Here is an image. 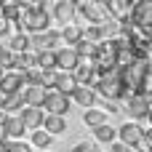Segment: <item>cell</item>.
<instances>
[{
  "label": "cell",
  "mask_w": 152,
  "mask_h": 152,
  "mask_svg": "<svg viewBox=\"0 0 152 152\" xmlns=\"http://www.w3.org/2000/svg\"><path fill=\"white\" fill-rule=\"evenodd\" d=\"M75 13H80V16H83L88 24H94V27H102V24L107 21V13H104L102 3H94V0L77 3V5H75Z\"/></svg>",
  "instance_id": "5b68a950"
},
{
  "label": "cell",
  "mask_w": 152,
  "mask_h": 152,
  "mask_svg": "<svg viewBox=\"0 0 152 152\" xmlns=\"http://www.w3.org/2000/svg\"><path fill=\"white\" fill-rule=\"evenodd\" d=\"M48 21H51L48 5L43 0H32V3H21V13L16 19V29L24 32V35H40V32L48 29Z\"/></svg>",
  "instance_id": "6da1fadb"
},
{
  "label": "cell",
  "mask_w": 152,
  "mask_h": 152,
  "mask_svg": "<svg viewBox=\"0 0 152 152\" xmlns=\"http://www.w3.org/2000/svg\"><path fill=\"white\" fill-rule=\"evenodd\" d=\"M3 152H32V150H29V144H24V142H5V144H3Z\"/></svg>",
  "instance_id": "4dcf8cb0"
},
{
  "label": "cell",
  "mask_w": 152,
  "mask_h": 152,
  "mask_svg": "<svg viewBox=\"0 0 152 152\" xmlns=\"http://www.w3.org/2000/svg\"><path fill=\"white\" fill-rule=\"evenodd\" d=\"M83 123H86V126H91V128H99V126H104V123H107V112H104V110L91 107V110H86V112H83Z\"/></svg>",
  "instance_id": "cb8c5ba5"
},
{
  "label": "cell",
  "mask_w": 152,
  "mask_h": 152,
  "mask_svg": "<svg viewBox=\"0 0 152 152\" xmlns=\"http://www.w3.org/2000/svg\"><path fill=\"white\" fill-rule=\"evenodd\" d=\"M0 77H3V69H0Z\"/></svg>",
  "instance_id": "f35d334b"
},
{
  "label": "cell",
  "mask_w": 152,
  "mask_h": 152,
  "mask_svg": "<svg viewBox=\"0 0 152 152\" xmlns=\"http://www.w3.org/2000/svg\"><path fill=\"white\" fill-rule=\"evenodd\" d=\"M16 118L21 120L24 131H27V128H32V131H40V128H43V118H45V112H43V110H32V107H24V110L16 115Z\"/></svg>",
  "instance_id": "8fae6325"
},
{
  "label": "cell",
  "mask_w": 152,
  "mask_h": 152,
  "mask_svg": "<svg viewBox=\"0 0 152 152\" xmlns=\"http://www.w3.org/2000/svg\"><path fill=\"white\" fill-rule=\"evenodd\" d=\"M53 59H56V72H72L77 67V56L72 48H59L53 51Z\"/></svg>",
  "instance_id": "4fadbf2b"
},
{
  "label": "cell",
  "mask_w": 152,
  "mask_h": 152,
  "mask_svg": "<svg viewBox=\"0 0 152 152\" xmlns=\"http://www.w3.org/2000/svg\"><path fill=\"white\" fill-rule=\"evenodd\" d=\"M110 152H131V147H126V144H120V142L115 139V142L110 144Z\"/></svg>",
  "instance_id": "836d02e7"
},
{
  "label": "cell",
  "mask_w": 152,
  "mask_h": 152,
  "mask_svg": "<svg viewBox=\"0 0 152 152\" xmlns=\"http://www.w3.org/2000/svg\"><path fill=\"white\" fill-rule=\"evenodd\" d=\"M72 99H75V104H80V107H86V110H91V107L96 104L94 88H83V86H77V88L72 91Z\"/></svg>",
  "instance_id": "44dd1931"
},
{
  "label": "cell",
  "mask_w": 152,
  "mask_h": 152,
  "mask_svg": "<svg viewBox=\"0 0 152 152\" xmlns=\"http://www.w3.org/2000/svg\"><path fill=\"white\" fill-rule=\"evenodd\" d=\"M3 48H8L13 56H19V53H24V51H29V35H24V32H13L11 37H5L3 43H0Z\"/></svg>",
  "instance_id": "7c38bea8"
},
{
  "label": "cell",
  "mask_w": 152,
  "mask_h": 152,
  "mask_svg": "<svg viewBox=\"0 0 152 152\" xmlns=\"http://www.w3.org/2000/svg\"><path fill=\"white\" fill-rule=\"evenodd\" d=\"M94 86H96L94 94L110 99V104L118 102V99H123V94H126V91H123V83H120V77H118V72H112V75H99Z\"/></svg>",
  "instance_id": "3957f363"
},
{
  "label": "cell",
  "mask_w": 152,
  "mask_h": 152,
  "mask_svg": "<svg viewBox=\"0 0 152 152\" xmlns=\"http://www.w3.org/2000/svg\"><path fill=\"white\" fill-rule=\"evenodd\" d=\"M13 27H16V24H11V21H5V19H3V16H0V43H3V40H5V37H11V35H13V32H16V29H13Z\"/></svg>",
  "instance_id": "1f68e13d"
},
{
  "label": "cell",
  "mask_w": 152,
  "mask_h": 152,
  "mask_svg": "<svg viewBox=\"0 0 152 152\" xmlns=\"http://www.w3.org/2000/svg\"><path fill=\"white\" fill-rule=\"evenodd\" d=\"M21 110H24L21 94H8V96H0V112H5V115H19Z\"/></svg>",
  "instance_id": "2e32d148"
},
{
  "label": "cell",
  "mask_w": 152,
  "mask_h": 152,
  "mask_svg": "<svg viewBox=\"0 0 152 152\" xmlns=\"http://www.w3.org/2000/svg\"><path fill=\"white\" fill-rule=\"evenodd\" d=\"M40 131H45L48 136H59V134L67 131V120H64V118H56V115H45Z\"/></svg>",
  "instance_id": "ac0fdd59"
},
{
  "label": "cell",
  "mask_w": 152,
  "mask_h": 152,
  "mask_svg": "<svg viewBox=\"0 0 152 152\" xmlns=\"http://www.w3.org/2000/svg\"><path fill=\"white\" fill-rule=\"evenodd\" d=\"M21 75L16 72V69H11V72H3V77H0V96H8V94H21Z\"/></svg>",
  "instance_id": "9a60e30c"
},
{
  "label": "cell",
  "mask_w": 152,
  "mask_h": 152,
  "mask_svg": "<svg viewBox=\"0 0 152 152\" xmlns=\"http://www.w3.org/2000/svg\"><path fill=\"white\" fill-rule=\"evenodd\" d=\"M51 142H53V136H48L45 131H32V147H40V150L48 152Z\"/></svg>",
  "instance_id": "f1b7e54d"
},
{
  "label": "cell",
  "mask_w": 152,
  "mask_h": 152,
  "mask_svg": "<svg viewBox=\"0 0 152 152\" xmlns=\"http://www.w3.org/2000/svg\"><path fill=\"white\" fill-rule=\"evenodd\" d=\"M53 16L59 21H64V24H72V19H75V3L72 0H59L53 5Z\"/></svg>",
  "instance_id": "d6986e66"
},
{
  "label": "cell",
  "mask_w": 152,
  "mask_h": 152,
  "mask_svg": "<svg viewBox=\"0 0 152 152\" xmlns=\"http://www.w3.org/2000/svg\"><path fill=\"white\" fill-rule=\"evenodd\" d=\"M94 136H96V142H102V144H112V142L118 139V131H115L110 123H104V126L94 128Z\"/></svg>",
  "instance_id": "484cf974"
},
{
  "label": "cell",
  "mask_w": 152,
  "mask_h": 152,
  "mask_svg": "<svg viewBox=\"0 0 152 152\" xmlns=\"http://www.w3.org/2000/svg\"><path fill=\"white\" fill-rule=\"evenodd\" d=\"M5 120H8V115H5V112H0V128L5 126Z\"/></svg>",
  "instance_id": "e575fe53"
},
{
  "label": "cell",
  "mask_w": 152,
  "mask_h": 152,
  "mask_svg": "<svg viewBox=\"0 0 152 152\" xmlns=\"http://www.w3.org/2000/svg\"><path fill=\"white\" fill-rule=\"evenodd\" d=\"M59 43V32L56 29H45L40 35H29V45H35V53L40 51H53Z\"/></svg>",
  "instance_id": "9c48e42d"
},
{
  "label": "cell",
  "mask_w": 152,
  "mask_h": 152,
  "mask_svg": "<svg viewBox=\"0 0 152 152\" xmlns=\"http://www.w3.org/2000/svg\"><path fill=\"white\" fill-rule=\"evenodd\" d=\"M3 131H5V139H8V142H19V139L24 136V126H21V120H19L16 115H8Z\"/></svg>",
  "instance_id": "ffe728a7"
},
{
  "label": "cell",
  "mask_w": 152,
  "mask_h": 152,
  "mask_svg": "<svg viewBox=\"0 0 152 152\" xmlns=\"http://www.w3.org/2000/svg\"><path fill=\"white\" fill-rule=\"evenodd\" d=\"M43 107L48 110V115H56V118H64L69 112V96L59 94V91H45V102Z\"/></svg>",
  "instance_id": "52a82bcc"
},
{
  "label": "cell",
  "mask_w": 152,
  "mask_h": 152,
  "mask_svg": "<svg viewBox=\"0 0 152 152\" xmlns=\"http://www.w3.org/2000/svg\"><path fill=\"white\" fill-rule=\"evenodd\" d=\"M128 24H131L134 29L150 32V29H152V0H139V3H131V11H128Z\"/></svg>",
  "instance_id": "277c9868"
},
{
  "label": "cell",
  "mask_w": 152,
  "mask_h": 152,
  "mask_svg": "<svg viewBox=\"0 0 152 152\" xmlns=\"http://www.w3.org/2000/svg\"><path fill=\"white\" fill-rule=\"evenodd\" d=\"M69 75H72V80H75L77 86H83V88H91V86L96 83V69H94L91 59H77V67H75Z\"/></svg>",
  "instance_id": "8992f818"
},
{
  "label": "cell",
  "mask_w": 152,
  "mask_h": 152,
  "mask_svg": "<svg viewBox=\"0 0 152 152\" xmlns=\"http://www.w3.org/2000/svg\"><path fill=\"white\" fill-rule=\"evenodd\" d=\"M147 64H150V61H144V59H134L128 67H123V69L118 72V77H120L126 94L136 96V94H142V91L147 88V77H150Z\"/></svg>",
  "instance_id": "7a4b0ae2"
},
{
  "label": "cell",
  "mask_w": 152,
  "mask_h": 152,
  "mask_svg": "<svg viewBox=\"0 0 152 152\" xmlns=\"http://www.w3.org/2000/svg\"><path fill=\"white\" fill-rule=\"evenodd\" d=\"M75 88H77V83L72 80L69 72H56V80H53V88H51V91H59V94H64V96H72Z\"/></svg>",
  "instance_id": "e0dca14e"
},
{
  "label": "cell",
  "mask_w": 152,
  "mask_h": 152,
  "mask_svg": "<svg viewBox=\"0 0 152 152\" xmlns=\"http://www.w3.org/2000/svg\"><path fill=\"white\" fill-rule=\"evenodd\" d=\"M80 40H86V43H102L104 37H102V27H94V24H86V27H80Z\"/></svg>",
  "instance_id": "83f0119b"
},
{
  "label": "cell",
  "mask_w": 152,
  "mask_h": 152,
  "mask_svg": "<svg viewBox=\"0 0 152 152\" xmlns=\"http://www.w3.org/2000/svg\"><path fill=\"white\" fill-rule=\"evenodd\" d=\"M35 64H37L40 72H51V69H56L53 51H40V53H35Z\"/></svg>",
  "instance_id": "d4e9b609"
},
{
  "label": "cell",
  "mask_w": 152,
  "mask_h": 152,
  "mask_svg": "<svg viewBox=\"0 0 152 152\" xmlns=\"http://www.w3.org/2000/svg\"><path fill=\"white\" fill-rule=\"evenodd\" d=\"M147 120H150V123H152V107H150V112H147Z\"/></svg>",
  "instance_id": "d590c367"
},
{
  "label": "cell",
  "mask_w": 152,
  "mask_h": 152,
  "mask_svg": "<svg viewBox=\"0 0 152 152\" xmlns=\"http://www.w3.org/2000/svg\"><path fill=\"white\" fill-rule=\"evenodd\" d=\"M115 131H118V142L126 144V147H134V144L142 139V134H144V128H142L139 123H123V126L115 128Z\"/></svg>",
  "instance_id": "30bf717a"
},
{
  "label": "cell",
  "mask_w": 152,
  "mask_h": 152,
  "mask_svg": "<svg viewBox=\"0 0 152 152\" xmlns=\"http://www.w3.org/2000/svg\"><path fill=\"white\" fill-rule=\"evenodd\" d=\"M13 69H16V72H32V69H37V64H35V51L19 53V56L13 59Z\"/></svg>",
  "instance_id": "7402d4cb"
},
{
  "label": "cell",
  "mask_w": 152,
  "mask_h": 152,
  "mask_svg": "<svg viewBox=\"0 0 152 152\" xmlns=\"http://www.w3.org/2000/svg\"><path fill=\"white\" fill-rule=\"evenodd\" d=\"M59 40H64V43H69L67 48H72L77 40H80V27L77 24H64V29L59 32Z\"/></svg>",
  "instance_id": "4316f807"
},
{
  "label": "cell",
  "mask_w": 152,
  "mask_h": 152,
  "mask_svg": "<svg viewBox=\"0 0 152 152\" xmlns=\"http://www.w3.org/2000/svg\"><path fill=\"white\" fill-rule=\"evenodd\" d=\"M123 99H126V115L131 118V123L147 120V112H150V107L142 102V96H139V94H136V96H131V94H123Z\"/></svg>",
  "instance_id": "ba28073f"
},
{
  "label": "cell",
  "mask_w": 152,
  "mask_h": 152,
  "mask_svg": "<svg viewBox=\"0 0 152 152\" xmlns=\"http://www.w3.org/2000/svg\"><path fill=\"white\" fill-rule=\"evenodd\" d=\"M13 59H16V56H13L8 48L0 45V69H3V72H11V69H13Z\"/></svg>",
  "instance_id": "f546056e"
},
{
  "label": "cell",
  "mask_w": 152,
  "mask_h": 152,
  "mask_svg": "<svg viewBox=\"0 0 152 152\" xmlns=\"http://www.w3.org/2000/svg\"><path fill=\"white\" fill-rule=\"evenodd\" d=\"M147 69H150V75H152V59H150V64H147Z\"/></svg>",
  "instance_id": "74e56055"
},
{
  "label": "cell",
  "mask_w": 152,
  "mask_h": 152,
  "mask_svg": "<svg viewBox=\"0 0 152 152\" xmlns=\"http://www.w3.org/2000/svg\"><path fill=\"white\" fill-rule=\"evenodd\" d=\"M69 152H96V147H94V144H88V142H77Z\"/></svg>",
  "instance_id": "d6a6232c"
},
{
  "label": "cell",
  "mask_w": 152,
  "mask_h": 152,
  "mask_svg": "<svg viewBox=\"0 0 152 152\" xmlns=\"http://www.w3.org/2000/svg\"><path fill=\"white\" fill-rule=\"evenodd\" d=\"M147 136H150V144H152V128H150V131H147Z\"/></svg>",
  "instance_id": "8d00e7d4"
},
{
  "label": "cell",
  "mask_w": 152,
  "mask_h": 152,
  "mask_svg": "<svg viewBox=\"0 0 152 152\" xmlns=\"http://www.w3.org/2000/svg\"><path fill=\"white\" fill-rule=\"evenodd\" d=\"M21 102H24V107L40 110L43 102H45V88H40V86H27V88H21Z\"/></svg>",
  "instance_id": "5bb4252c"
},
{
  "label": "cell",
  "mask_w": 152,
  "mask_h": 152,
  "mask_svg": "<svg viewBox=\"0 0 152 152\" xmlns=\"http://www.w3.org/2000/svg\"><path fill=\"white\" fill-rule=\"evenodd\" d=\"M19 13H21V3H16V0H3V3H0V16H3L5 21L16 24Z\"/></svg>",
  "instance_id": "603a6c76"
}]
</instances>
